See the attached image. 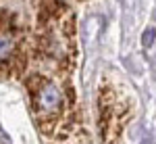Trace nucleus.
<instances>
[{
  "instance_id": "obj_1",
  "label": "nucleus",
  "mask_w": 156,
  "mask_h": 144,
  "mask_svg": "<svg viewBox=\"0 0 156 144\" xmlns=\"http://www.w3.org/2000/svg\"><path fill=\"white\" fill-rule=\"evenodd\" d=\"M29 88H31V105H34L37 121L42 125L54 121L65 107L60 90L52 82H48L46 77H40V75L29 79Z\"/></svg>"
},
{
  "instance_id": "obj_2",
  "label": "nucleus",
  "mask_w": 156,
  "mask_h": 144,
  "mask_svg": "<svg viewBox=\"0 0 156 144\" xmlns=\"http://www.w3.org/2000/svg\"><path fill=\"white\" fill-rule=\"evenodd\" d=\"M15 48H17V36L15 34H0V63L9 61L15 54Z\"/></svg>"
},
{
  "instance_id": "obj_3",
  "label": "nucleus",
  "mask_w": 156,
  "mask_h": 144,
  "mask_svg": "<svg viewBox=\"0 0 156 144\" xmlns=\"http://www.w3.org/2000/svg\"><path fill=\"white\" fill-rule=\"evenodd\" d=\"M154 38H156V29L154 27H148L144 31V36H142V44H144L146 48H150L152 44H154Z\"/></svg>"
},
{
  "instance_id": "obj_4",
  "label": "nucleus",
  "mask_w": 156,
  "mask_h": 144,
  "mask_svg": "<svg viewBox=\"0 0 156 144\" xmlns=\"http://www.w3.org/2000/svg\"><path fill=\"white\" fill-rule=\"evenodd\" d=\"M0 140H2V144H11V138L2 132V127H0Z\"/></svg>"
}]
</instances>
